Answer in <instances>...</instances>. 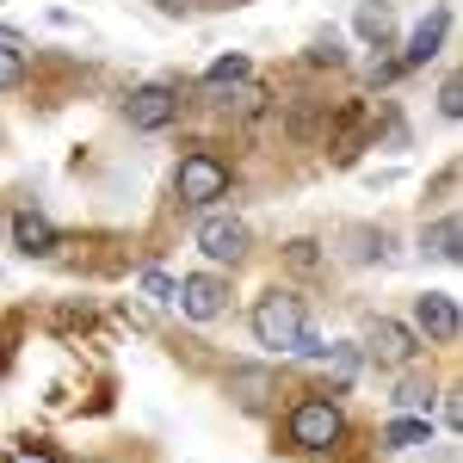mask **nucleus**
Masks as SVG:
<instances>
[{"label":"nucleus","mask_w":463,"mask_h":463,"mask_svg":"<svg viewBox=\"0 0 463 463\" xmlns=\"http://www.w3.org/2000/svg\"><path fill=\"white\" fill-rule=\"evenodd\" d=\"M303 327H309V321H303V297H290V290H266V297L253 303V340H260V346L290 353Z\"/></svg>","instance_id":"1"},{"label":"nucleus","mask_w":463,"mask_h":463,"mask_svg":"<svg viewBox=\"0 0 463 463\" xmlns=\"http://www.w3.org/2000/svg\"><path fill=\"white\" fill-rule=\"evenodd\" d=\"M340 408L327 402V395H309V402H297V414H290V445L297 451H327V445H340Z\"/></svg>","instance_id":"2"},{"label":"nucleus","mask_w":463,"mask_h":463,"mask_svg":"<svg viewBox=\"0 0 463 463\" xmlns=\"http://www.w3.org/2000/svg\"><path fill=\"white\" fill-rule=\"evenodd\" d=\"M174 185H179V198H185V204H216V198L229 192V167H222L216 155L198 148V155H185V161H179Z\"/></svg>","instance_id":"3"},{"label":"nucleus","mask_w":463,"mask_h":463,"mask_svg":"<svg viewBox=\"0 0 463 463\" xmlns=\"http://www.w3.org/2000/svg\"><path fill=\"white\" fill-rule=\"evenodd\" d=\"M130 130H161V124H174V111H179V93L167 87V80H148V87H137L130 93Z\"/></svg>","instance_id":"4"},{"label":"nucleus","mask_w":463,"mask_h":463,"mask_svg":"<svg viewBox=\"0 0 463 463\" xmlns=\"http://www.w3.org/2000/svg\"><path fill=\"white\" fill-rule=\"evenodd\" d=\"M174 303L192 321H211V316H222V303H229V279H216V272H192V279H179Z\"/></svg>","instance_id":"5"},{"label":"nucleus","mask_w":463,"mask_h":463,"mask_svg":"<svg viewBox=\"0 0 463 463\" xmlns=\"http://www.w3.org/2000/svg\"><path fill=\"white\" fill-rule=\"evenodd\" d=\"M198 248L211 253V260H241L248 253V222H235V216H204L198 222Z\"/></svg>","instance_id":"6"},{"label":"nucleus","mask_w":463,"mask_h":463,"mask_svg":"<svg viewBox=\"0 0 463 463\" xmlns=\"http://www.w3.org/2000/svg\"><path fill=\"white\" fill-rule=\"evenodd\" d=\"M414 321H420V334H427V340H458V297L427 290V297L414 303Z\"/></svg>","instance_id":"7"},{"label":"nucleus","mask_w":463,"mask_h":463,"mask_svg":"<svg viewBox=\"0 0 463 463\" xmlns=\"http://www.w3.org/2000/svg\"><path fill=\"white\" fill-rule=\"evenodd\" d=\"M414 353H420V346H414V334H408L402 321H371V358H377V364H408Z\"/></svg>","instance_id":"8"},{"label":"nucleus","mask_w":463,"mask_h":463,"mask_svg":"<svg viewBox=\"0 0 463 463\" xmlns=\"http://www.w3.org/2000/svg\"><path fill=\"white\" fill-rule=\"evenodd\" d=\"M13 248L25 253V260H43V253H56V229L37 211H19L13 216Z\"/></svg>","instance_id":"9"},{"label":"nucleus","mask_w":463,"mask_h":463,"mask_svg":"<svg viewBox=\"0 0 463 463\" xmlns=\"http://www.w3.org/2000/svg\"><path fill=\"white\" fill-rule=\"evenodd\" d=\"M445 25H451V13H432L427 25L408 37V50H402V69H427L432 56H439V43H445Z\"/></svg>","instance_id":"10"},{"label":"nucleus","mask_w":463,"mask_h":463,"mask_svg":"<svg viewBox=\"0 0 463 463\" xmlns=\"http://www.w3.org/2000/svg\"><path fill=\"white\" fill-rule=\"evenodd\" d=\"M353 25H358V37H371V43L383 50V43L395 37V6L390 0H364V6L353 13Z\"/></svg>","instance_id":"11"},{"label":"nucleus","mask_w":463,"mask_h":463,"mask_svg":"<svg viewBox=\"0 0 463 463\" xmlns=\"http://www.w3.org/2000/svg\"><path fill=\"white\" fill-rule=\"evenodd\" d=\"M383 445H390V451H414V445H427V420H390V427H383Z\"/></svg>","instance_id":"12"},{"label":"nucleus","mask_w":463,"mask_h":463,"mask_svg":"<svg viewBox=\"0 0 463 463\" xmlns=\"http://www.w3.org/2000/svg\"><path fill=\"white\" fill-rule=\"evenodd\" d=\"M427 253H439V260H458V216H445V222H432L427 229Z\"/></svg>","instance_id":"13"},{"label":"nucleus","mask_w":463,"mask_h":463,"mask_svg":"<svg viewBox=\"0 0 463 463\" xmlns=\"http://www.w3.org/2000/svg\"><path fill=\"white\" fill-rule=\"evenodd\" d=\"M204 80H211V87H241V80H248V56H222V62H211Z\"/></svg>","instance_id":"14"},{"label":"nucleus","mask_w":463,"mask_h":463,"mask_svg":"<svg viewBox=\"0 0 463 463\" xmlns=\"http://www.w3.org/2000/svg\"><path fill=\"white\" fill-rule=\"evenodd\" d=\"M19 80H25V56H19L13 43H0V93H13Z\"/></svg>","instance_id":"15"},{"label":"nucleus","mask_w":463,"mask_h":463,"mask_svg":"<svg viewBox=\"0 0 463 463\" xmlns=\"http://www.w3.org/2000/svg\"><path fill=\"white\" fill-rule=\"evenodd\" d=\"M143 297H155V303H174L179 285L167 279V272H143Z\"/></svg>","instance_id":"16"},{"label":"nucleus","mask_w":463,"mask_h":463,"mask_svg":"<svg viewBox=\"0 0 463 463\" xmlns=\"http://www.w3.org/2000/svg\"><path fill=\"white\" fill-rule=\"evenodd\" d=\"M309 62H316V69H340V62H346V50H340L334 37H321L316 50H309Z\"/></svg>","instance_id":"17"},{"label":"nucleus","mask_w":463,"mask_h":463,"mask_svg":"<svg viewBox=\"0 0 463 463\" xmlns=\"http://www.w3.org/2000/svg\"><path fill=\"white\" fill-rule=\"evenodd\" d=\"M439 111H445V118H463V87H458V80H445V93H439Z\"/></svg>","instance_id":"18"},{"label":"nucleus","mask_w":463,"mask_h":463,"mask_svg":"<svg viewBox=\"0 0 463 463\" xmlns=\"http://www.w3.org/2000/svg\"><path fill=\"white\" fill-rule=\"evenodd\" d=\"M6 463H56V458H50V451H13Z\"/></svg>","instance_id":"19"},{"label":"nucleus","mask_w":463,"mask_h":463,"mask_svg":"<svg viewBox=\"0 0 463 463\" xmlns=\"http://www.w3.org/2000/svg\"><path fill=\"white\" fill-rule=\"evenodd\" d=\"M0 364H6V346H0Z\"/></svg>","instance_id":"20"}]
</instances>
